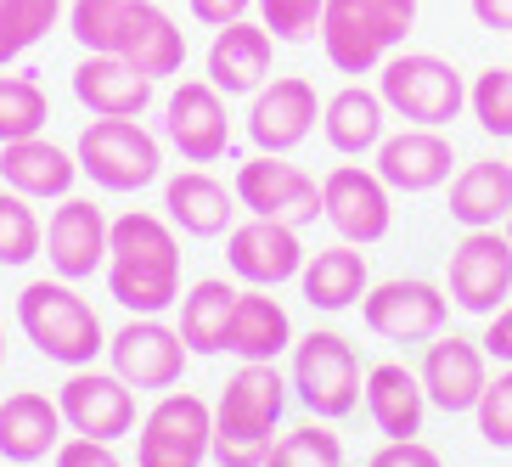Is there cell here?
I'll use <instances>...</instances> for the list:
<instances>
[{
  "label": "cell",
  "mask_w": 512,
  "mask_h": 467,
  "mask_svg": "<svg viewBox=\"0 0 512 467\" xmlns=\"http://www.w3.org/2000/svg\"><path fill=\"white\" fill-rule=\"evenodd\" d=\"M107 293L130 316H164L181 304V237L164 214L130 209L107 231Z\"/></svg>",
  "instance_id": "cell-1"
},
{
  "label": "cell",
  "mask_w": 512,
  "mask_h": 467,
  "mask_svg": "<svg viewBox=\"0 0 512 467\" xmlns=\"http://www.w3.org/2000/svg\"><path fill=\"white\" fill-rule=\"evenodd\" d=\"M68 34L79 40V51L124 57L152 79H169L186 68V34L152 0H74L68 6Z\"/></svg>",
  "instance_id": "cell-2"
},
{
  "label": "cell",
  "mask_w": 512,
  "mask_h": 467,
  "mask_svg": "<svg viewBox=\"0 0 512 467\" xmlns=\"http://www.w3.org/2000/svg\"><path fill=\"white\" fill-rule=\"evenodd\" d=\"M17 327L29 332V344L57 366H96V355L107 349V332H102V316L91 310V299H79L74 282L62 276H40L17 293Z\"/></svg>",
  "instance_id": "cell-3"
},
{
  "label": "cell",
  "mask_w": 512,
  "mask_h": 467,
  "mask_svg": "<svg viewBox=\"0 0 512 467\" xmlns=\"http://www.w3.org/2000/svg\"><path fill=\"white\" fill-rule=\"evenodd\" d=\"M377 96L394 119L445 130L467 113V79L434 51H389L377 68Z\"/></svg>",
  "instance_id": "cell-4"
},
{
  "label": "cell",
  "mask_w": 512,
  "mask_h": 467,
  "mask_svg": "<svg viewBox=\"0 0 512 467\" xmlns=\"http://www.w3.org/2000/svg\"><path fill=\"white\" fill-rule=\"evenodd\" d=\"M287 383H293V400L310 417L338 422L361 406L366 377H361V355H355V344H349L344 332L316 327V332H304V338H293V372H287Z\"/></svg>",
  "instance_id": "cell-5"
},
{
  "label": "cell",
  "mask_w": 512,
  "mask_h": 467,
  "mask_svg": "<svg viewBox=\"0 0 512 467\" xmlns=\"http://www.w3.org/2000/svg\"><path fill=\"white\" fill-rule=\"evenodd\" d=\"M79 175H91L102 192H141L164 175V147L141 119H91L79 130Z\"/></svg>",
  "instance_id": "cell-6"
},
{
  "label": "cell",
  "mask_w": 512,
  "mask_h": 467,
  "mask_svg": "<svg viewBox=\"0 0 512 467\" xmlns=\"http://www.w3.org/2000/svg\"><path fill=\"white\" fill-rule=\"evenodd\" d=\"M209 445H214V406L192 389H169L141 417L136 467H203Z\"/></svg>",
  "instance_id": "cell-7"
},
{
  "label": "cell",
  "mask_w": 512,
  "mask_h": 467,
  "mask_svg": "<svg viewBox=\"0 0 512 467\" xmlns=\"http://www.w3.org/2000/svg\"><path fill=\"white\" fill-rule=\"evenodd\" d=\"M231 192H237V203L248 214L282 220V226H310L321 214V181L293 164L287 152H254L248 164H237Z\"/></svg>",
  "instance_id": "cell-8"
},
{
  "label": "cell",
  "mask_w": 512,
  "mask_h": 467,
  "mask_svg": "<svg viewBox=\"0 0 512 467\" xmlns=\"http://www.w3.org/2000/svg\"><path fill=\"white\" fill-rule=\"evenodd\" d=\"M445 293L467 316H496L512 299V242L501 226L490 231H462V242L445 259Z\"/></svg>",
  "instance_id": "cell-9"
},
{
  "label": "cell",
  "mask_w": 512,
  "mask_h": 467,
  "mask_svg": "<svg viewBox=\"0 0 512 467\" xmlns=\"http://www.w3.org/2000/svg\"><path fill=\"white\" fill-rule=\"evenodd\" d=\"M361 316L389 344H428L451 321V293L428 276H389V282L366 287Z\"/></svg>",
  "instance_id": "cell-10"
},
{
  "label": "cell",
  "mask_w": 512,
  "mask_h": 467,
  "mask_svg": "<svg viewBox=\"0 0 512 467\" xmlns=\"http://www.w3.org/2000/svg\"><path fill=\"white\" fill-rule=\"evenodd\" d=\"M107 361L136 394H169L181 383L192 349H186L181 327H169L164 316H130L107 338Z\"/></svg>",
  "instance_id": "cell-11"
},
{
  "label": "cell",
  "mask_w": 512,
  "mask_h": 467,
  "mask_svg": "<svg viewBox=\"0 0 512 467\" xmlns=\"http://www.w3.org/2000/svg\"><path fill=\"white\" fill-rule=\"evenodd\" d=\"M321 220L338 231V242L372 248L389 237L394 226V192L383 186V175L366 164H338L321 175Z\"/></svg>",
  "instance_id": "cell-12"
},
{
  "label": "cell",
  "mask_w": 512,
  "mask_h": 467,
  "mask_svg": "<svg viewBox=\"0 0 512 467\" xmlns=\"http://www.w3.org/2000/svg\"><path fill=\"white\" fill-rule=\"evenodd\" d=\"M321 124V96L304 74H276L248 96L242 130L254 141V152H293L316 136Z\"/></svg>",
  "instance_id": "cell-13"
},
{
  "label": "cell",
  "mask_w": 512,
  "mask_h": 467,
  "mask_svg": "<svg viewBox=\"0 0 512 467\" xmlns=\"http://www.w3.org/2000/svg\"><path fill=\"white\" fill-rule=\"evenodd\" d=\"M62 422L85 439H107L119 445L124 434H136V389L119 372H96V366H74L68 383L57 389Z\"/></svg>",
  "instance_id": "cell-14"
},
{
  "label": "cell",
  "mask_w": 512,
  "mask_h": 467,
  "mask_svg": "<svg viewBox=\"0 0 512 467\" xmlns=\"http://www.w3.org/2000/svg\"><path fill=\"white\" fill-rule=\"evenodd\" d=\"M293 383L276 372V361H242L226 377V389L214 400V434H242V439H271L282 422Z\"/></svg>",
  "instance_id": "cell-15"
},
{
  "label": "cell",
  "mask_w": 512,
  "mask_h": 467,
  "mask_svg": "<svg viewBox=\"0 0 512 467\" xmlns=\"http://www.w3.org/2000/svg\"><path fill=\"white\" fill-rule=\"evenodd\" d=\"M422 394H428V406L445 411V417H462V411L479 406L484 383H490V355H484L479 338H462V332H439L428 338L422 349Z\"/></svg>",
  "instance_id": "cell-16"
},
{
  "label": "cell",
  "mask_w": 512,
  "mask_h": 467,
  "mask_svg": "<svg viewBox=\"0 0 512 467\" xmlns=\"http://www.w3.org/2000/svg\"><path fill=\"white\" fill-rule=\"evenodd\" d=\"M304 242H299V226H282V220H259L248 214L242 226L226 231V265L237 282L248 287H282V282H299L304 271Z\"/></svg>",
  "instance_id": "cell-17"
},
{
  "label": "cell",
  "mask_w": 512,
  "mask_h": 467,
  "mask_svg": "<svg viewBox=\"0 0 512 467\" xmlns=\"http://www.w3.org/2000/svg\"><path fill=\"white\" fill-rule=\"evenodd\" d=\"M164 136L186 164H214L231 147V113L226 96L209 79H181L164 102Z\"/></svg>",
  "instance_id": "cell-18"
},
{
  "label": "cell",
  "mask_w": 512,
  "mask_h": 467,
  "mask_svg": "<svg viewBox=\"0 0 512 467\" xmlns=\"http://www.w3.org/2000/svg\"><path fill=\"white\" fill-rule=\"evenodd\" d=\"M107 231H113V220L96 209L91 197L68 192L46 220V265L62 276V282L96 276L107 265Z\"/></svg>",
  "instance_id": "cell-19"
},
{
  "label": "cell",
  "mask_w": 512,
  "mask_h": 467,
  "mask_svg": "<svg viewBox=\"0 0 512 467\" xmlns=\"http://www.w3.org/2000/svg\"><path fill=\"white\" fill-rule=\"evenodd\" d=\"M451 164H456L451 136L445 130H422V124L389 130L372 152V169L383 175L389 192H434V186H451Z\"/></svg>",
  "instance_id": "cell-20"
},
{
  "label": "cell",
  "mask_w": 512,
  "mask_h": 467,
  "mask_svg": "<svg viewBox=\"0 0 512 467\" xmlns=\"http://www.w3.org/2000/svg\"><path fill=\"white\" fill-rule=\"evenodd\" d=\"M74 96L79 107H91V119H141L158 96V79L141 74L136 62L107 57V51H85L74 68Z\"/></svg>",
  "instance_id": "cell-21"
},
{
  "label": "cell",
  "mask_w": 512,
  "mask_h": 467,
  "mask_svg": "<svg viewBox=\"0 0 512 467\" xmlns=\"http://www.w3.org/2000/svg\"><path fill=\"white\" fill-rule=\"evenodd\" d=\"M321 51L338 74H377L394 40L383 34L372 0H327L321 6Z\"/></svg>",
  "instance_id": "cell-22"
},
{
  "label": "cell",
  "mask_w": 512,
  "mask_h": 467,
  "mask_svg": "<svg viewBox=\"0 0 512 467\" xmlns=\"http://www.w3.org/2000/svg\"><path fill=\"white\" fill-rule=\"evenodd\" d=\"M271 29L265 23H226V29H214L209 40V85L220 96H254L265 79H271Z\"/></svg>",
  "instance_id": "cell-23"
},
{
  "label": "cell",
  "mask_w": 512,
  "mask_h": 467,
  "mask_svg": "<svg viewBox=\"0 0 512 467\" xmlns=\"http://www.w3.org/2000/svg\"><path fill=\"white\" fill-rule=\"evenodd\" d=\"M0 181L12 186V192H23L29 203H62L79 181V158L46 136L6 141L0 147Z\"/></svg>",
  "instance_id": "cell-24"
},
{
  "label": "cell",
  "mask_w": 512,
  "mask_h": 467,
  "mask_svg": "<svg viewBox=\"0 0 512 467\" xmlns=\"http://www.w3.org/2000/svg\"><path fill=\"white\" fill-rule=\"evenodd\" d=\"M237 192L226 181H214L209 169H181V175H169L164 186V214L169 226L186 231V237H226L237 226Z\"/></svg>",
  "instance_id": "cell-25"
},
{
  "label": "cell",
  "mask_w": 512,
  "mask_h": 467,
  "mask_svg": "<svg viewBox=\"0 0 512 467\" xmlns=\"http://www.w3.org/2000/svg\"><path fill=\"white\" fill-rule=\"evenodd\" d=\"M62 406L40 389H17L0 400V456L17 467H34L62 445Z\"/></svg>",
  "instance_id": "cell-26"
},
{
  "label": "cell",
  "mask_w": 512,
  "mask_h": 467,
  "mask_svg": "<svg viewBox=\"0 0 512 467\" xmlns=\"http://www.w3.org/2000/svg\"><path fill=\"white\" fill-rule=\"evenodd\" d=\"M366 417L377 422L383 439H417L422 417H428V394H422V377L400 361H377L361 383Z\"/></svg>",
  "instance_id": "cell-27"
},
{
  "label": "cell",
  "mask_w": 512,
  "mask_h": 467,
  "mask_svg": "<svg viewBox=\"0 0 512 467\" xmlns=\"http://www.w3.org/2000/svg\"><path fill=\"white\" fill-rule=\"evenodd\" d=\"M282 349H293V316L282 310V299H271V287H248L231 304L226 321V349L237 361H276Z\"/></svg>",
  "instance_id": "cell-28"
},
{
  "label": "cell",
  "mask_w": 512,
  "mask_h": 467,
  "mask_svg": "<svg viewBox=\"0 0 512 467\" xmlns=\"http://www.w3.org/2000/svg\"><path fill=\"white\" fill-rule=\"evenodd\" d=\"M321 136L338 158H366L389 136V107L372 85H344L321 102Z\"/></svg>",
  "instance_id": "cell-29"
},
{
  "label": "cell",
  "mask_w": 512,
  "mask_h": 467,
  "mask_svg": "<svg viewBox=\"0 0 512 467\" xmlns=\"http://www.w3.org/2000/svg\"><path fill=\"white\" fill-rule=\"evenodd\" d=\"M299 287H304V304L310 310H349V304L366 299V287H372V265L355 242H332V248H316V254L304 259L299 271Z\"/></svg>",
  "instance_id": "cell-30"
},
{
  "label": "cell",
  "mask_w": 512,
  "mask_h": 467,
  "mask_svg": "<svg viewBox=\"0 0 512 467\" xmlns=\"http://www.w3.org/2000/svg\"><path fill=\"white\" fill-rule=\"evenodd\" d=\"M512 214V158H479L451 175V220L462 231L507 226Z\"/></svg>",
  "instance_id": "cell-31"
},
{
  "label": "cell",
  "mask_w": 512,
  "mask_h": 467,
  "mask_svg": "<svg viewBox=\"0 0 512 467\" xmlns=\"http://www.w3.org/2000/svg\"><path fill=\"white\" fill-rule=\"evenodd\" d=\"M237 304V287L226 276H203L181 293V338L192 355H220L226 349V321Z\"/></svg>",
  "instance_id": "cell-32"
},
{
  "label": "cell",
  "mask_w": 512,
  "mask_h": 467,
  "mask_svg": "<svg viewBox=\"0 0 512 467\" xmlns=\"http://www.w3.org/2000/svg\"><path fill=\"white\" fill-rule=\"evenodd\" d=\"M51 119V96L34 74H0V147L6 141H29L46 136Z\"/></svg>",
  "instance_id": "cell-33"
},
{
  "label": "cell",
  "mask_w": 512,
  "mask_h": 467,
  "mask_svg": "<svg viewBox=\"0 0 512 467\" xmlns=\"http://www.w3.org/2000/svg\"><path fill=\"white\" fill-rule=\"evenodd\" d=\"M62 17H68L62 0H0V68L34 51Z\"/></svg>",
  "instance_id": "cell-34"
},
{
  "label": "cell",
  "mask_w": 512,
  "mask_h": 467,
  "mask_svg": "<svg viewBox=\"0 0 512 467\" xmlns=\"http://www.w3.org/2000/svg\"><path fill=\"white\" fill-rule=\"evenodd\" d=\"M265 467H344V439L332 434V422L310 417V422H299V428L276 434Z\"/></svg>",
  "instance_id": "cell-35"
},
{
  "label": "cell",
  "mask_w": 512,
  "mask_h": 467,
  "mask_svg": "<svg viewBox=\"0 0 512 467\" xmlns=\"http://www.w3.org/2000/svg\"><path fill=\"white\" fill-rule=\"evenodd\" d=\"M46 248V226L23 192H0V265H29L34 254Z\"/></svg>",
  "instance_id": "cell-36"
},
{
  "label": "cell",
  "mask_w": 512,
  "mask_h": 467,
  "mask_svg": "<svg viewBox=\"0 0 512 467\" xmlns=\"http://www.w3.org/2000/svg\"><path fill=\"white\" fill-rule=\"evenodd\" d=\"M467 113L479 119L484 136L512 141V68H479L467 79Z\"/></svg>",
  "instance_id": "cell-37"
},
{
  "label": "cell",
  "mask_w": 512,
  "mask_h": 467,
  "mask_svg": "<svg viewBox=\"0 0 512 467\" xmlns=\"http://www.w3.org/2000/svg\"><path fill=\"white\" fill-rule=\"evenodd\" d=\"M259 23L271 29V40H287V46H310L321 40V6L327 0H254Z\"/></svg>",
  "instance_id": "cell-38"
},
{
  "label": "cell",
  "mask_w": 512,
  "mask_h": 467,
  "mask_svg": "<svg viewBox=\"0 0 512 467\" xmlns=\"http://www.w3.org/2000/svg\"><path fill=\"white\" fill-rule=\"evenodd\" d=\"M473 422H479V439L490 451H512V366H501L484 383L479 406H473Z\"/></svg>",
  "instance_id": "cell-39"
},
{
  "label": "cell",
  "mask_w": 512,
  "mask_h": 467,
  "mask_svg": "<svg viewBox=\"0 0 512 467\" xmlns=\"http://www.w3.org/2000/svg\"><path fill=\"white\" fill-rule=\"evenodd\" d=\"M276 439H242V434H214L209 445V462L214 467H265Z\"/></svg>",
  "instance_id": "cell-40"
},
{
  "label": "cell",
  "mask_w": 512,
  "mask_h": 467,
  "mask_svg": "<svg viewBox=\"0 0 512 467\" xmlns=\"http://www.w3.org/2000/svg\"><path fill=\"white\" fill-rule=\"evenodd\" d=\"M366 467H445V462H439V451L428 439H383L366 456Z\"/></svg>",
  "instance_id": "cell-41"
},
{
  "label": "cell",
  "mask_w": 512,
  "mask_h": 467,
  "mask_svg": "<svg viewBox=\"0 0 512 467\" xmlns=\"http://www.w3.org/2000/svg\"><path fill=\"white\" fill-rule=\"evenodd\" d=\"M57 467H124V462L113 456V445H107V439L74 434V439H62V445H57Z\"/></svg>",
  "instance_id": "cell-42"
},
{
  "label": "cell",
  "mask_w": 512,
  "mask_h": 467,
  "mask_svg": "<svg viewBox=\"0 0 512 467\" xmlns=\"http://www.w3.org/2000/svg\"><path fill=\"white\" fill-rule=\"evenodd\" d=\"M377 23H383V34L394 40V51L406 46V34L417 29V0H372Z\"/></svg>",
  "instance_id": "cell-43"
},
{
  "label": "cell",
  "mask_w": 512,
  "mask_h": 467,
  "mask_svg": "<svg viewBox=\"0 0 512 467\" xmlns=\"http://www.w3.org/2000/svg\"><path fill=\"white\" fill-rule=\"evenodd\" d=\"M186 12L197 23H209V29H226V23H242L254 12V0H186Z\"/></svg>",
  "instance_id": "cell-44"
},
{
  "label": "cell",
  "mask_w": 512,
  "mask_h": 467,
  "mask_svg": "<svg viewBox=\"0 0 512 467\" xmlns=\"http://www.w3.org/2000/svg\"><path fill=\"white\" fill-rule=\"evenodd\" d=\"M484 355H490V361H501V366H512V304H501L496 316L484 321Z\"/></svg>",
  "instance_id": "cell-45"
},
{
  "label": "cell",
  "mask_w": 512,
  "mask_h": 467,
  "mask_svg": "<svg viewBox=\"0 0 512 467\" xmlns=\"http://www.w3.org/2000/svg\"><path fill=\"white\" fill-rule=\"evenodd\" d=\"M473 17H479V29L490 34H512V0H467Z\"/></svg>",
  "instance_id": "cell-46"
},
{
  "label": "cell",
  "mask_w": 512,
  "mask_h": 467,
  "mask_svg": "<svg viewBox=\"0 0 512 467\" xmlns=\"http://www.w3.org/2000/svg\"><path fill=\"white\" fill-rule=\"evenodd\" d=\"M0 366H6V327H0Z\"/></svg>",
  "instance_id": "cell-47"
},
{
  "label": "cell",
  "mask_w": 512,
  "mask_h": 467,
  "mask_svg": "<svg viewBox=\"0 0 512 467\" xmlns=\"http://www.w3.org/2000/svg\"><path fill=\"white\" fill-rule=\"evenodd\" d=\"M501 231H507V242H512V214H507V226H501Z\"/></svg>",
  "instance_id": "cell-48"
}]
</instances>
